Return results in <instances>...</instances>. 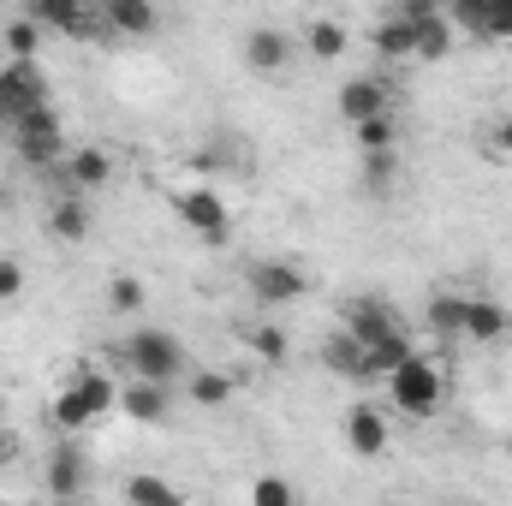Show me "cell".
<instances>
[{
    "label": "cell",
    "mask_w": 512,
    "mask_h": 506,
    "mask_svg": "<svg viewBox=\"0 0 512 506\" xmlns=\"http://www.w3.org/2000/svg\"><path fill=\"white\" fill-rule=\"evenodd\" d=\"M185 399L203 405V411H221V405H233V376H221V370H185Z\"/></svg>",
    "instance_id": "cell-23"
},
{
    "label": "cell",
    "mask_w": 512,
    "mask_h": 506,
    "mask_svg": "<svg viewBox=\"0 0 512 506\" xmlns=\"http://www.w3.org/2000/svg\"><path fill=\"white\" fill-rule=\"evenodd\" d=\"M322 370H328V376H340V381H364V340H358L346 322L322 340Z\"/></svg>",
    "instance_id": "cell-18"
},
{
    "label": "cell",
    "mask_w": 512,
    "mask_h": 506,
    "mask_svg": "<svg viewBox=\"0 0 512 506\" xmlns=\"http://www.w3.org/2000/svg\"><path fill=\"white\" fill-rule=\"evenodd\" d=\"M30 12H36L42 30H60V36H72V42H90V36L102 30V18L90 12V0H30Z\"/></svg>",
    "instance_id": "cell-11"
},
{
    "label": "cell",
    "mask_w": 512,
    "mask_h": 506,
    "mask_svg": "<svg viewBox=\"0 0 512 506\" xmlns=\"http://www.w3.org/2000/svg\"><path fill=\"white\" fill-rule=\"evenodd\" d=\"M245 66H251L256 78H280L286 66H292V42H286V30H274V24H262L245 36Z\"/></svg>",
    "instance_id": "cell-15"
},
{
    "label": "cell",
    "mask_w": 512,
    "mask_h": 506,
    "mask_svg": "<svg viewBox=\"0 0 512 506\" xmlns=\"http://www.w3.org/2000/svg\"><path fill=\"white\" fill-rule=\"evenodd\" d=\"M411 352H417V346H411V334H405V328H387L382 340H370V346H364V381H370V376H387V370H399Z\"/></svg>",
    "instance_id": "cell-22"
},
{
    "label": "cell",
    "mask_w": 512,
    "mask_h": 506,
    "mask_svg": "<svg viewBox=\"0 0 512 506\" xmlns=\"http://www.w3.org/2000/svg\"><path fill=\"white\" fill-rule=\"evenodd\" d=\"M42 489H48L54 501H78V495L90 489V465H84V453H78L72 441H60V447L48 453V477H42Z\"/></svg>",
    "instance_id": "cell-13"
},
{
    "label": "cell",
    "mask_w": 512,
    "mask_h": 506,
    "mask_svg": "<svg viewBox=\"0 0 512 506\" xmlns=\"http://www.w3.org/2000/svg\"><path fill=\"white\" fill-rule=\"evenodd\" d=\"M167 411H173V381L126 376V387H120V417L143 423V429H155V423H167Z\"/></svg>",
    "instance_id": "cell-9"
},
{
    "label": "cell",
    "mask_w": 512,
    "mask_h": 506,
    "mask_svg": "<svg viewBox=\"0 0 512 506\" xmlns=\"http://www.w3.org/2000/svg\"><path fill=\"white\" fill-rule=\"evenodd\" d=\"M334 108H340L346 126H358V120H370V114H387V108H393V90H387V78H376V72H352V78L340 84Z\"/></svg>",
    "instance_id": "cell-10"
},
{
    "label": "cell",
    "mask_w": 512,
    "mask_h": 506,
    "mask_svg": "<svg viewBox=\"0 0 512 506\" xmlns=\"http://www.w3.org/2000/svg\"><path fill=\"white\" fill-rule=\"evenodd\" d=\"M108 411H120V387L102 376V370H72V376L60 381V393L48 399V423L60 429V435H84L90 423H102Z\"/></svg>",
    "instance_id": "cell-1"
},
{
    "label": "cell",
    "mask_w": 512,
    "mask_h": 506,
    "mask_svg": "<svg viewBox=\"0 0 512 506\" xmlns=\"http://www.w3.org/2000/svg\"><path fill=\"white\" fill-rule=\"evenodd\" d=\"M245 346H251L268 370H280V364H286V352H292V340H286V328H280V322H251V328H245Z\"/></svg>",
    "instance_id": "cell-26"
},
{
    "label": "cell",
    "mask_w": 512,
    "mask_h": 506,
    "mask_svg": "<svg viewBox=\"0 0 512 506\" xmlns=\"http://www.w3.org/2000/svg\"><path fill=\"white\" fill-rule=\"evenodd\" d=\"M48 102V84H42V66L36 60H6L0 66V126H12L24 108Z\"/></svg>",
    "instance_id": "cell-8"
},
{
    "label": "cell",
    "mask_w": 512,
    "mask_h": 506,
    "mask_svg": "<svg viewBox=\"0 0 512 506\" xmlns=\"http://www.w3.org/2000/svg\"><path fill=\"white\" fill-rule=\"evenodd\" d=\"M251 501L256 506H292V501H298V489H292L286 477H256V483H251Z\"/></svg>",
    "instance_id": "cell-32"
},
{
    "label": "cell",
    "mask_w": 512,
    "mask_h": 506,
    "mask_svg": "<svg viewBox=\"0 0 512 506\" xmlns=\"http://www.w3.org/2000/svg\"><path fill=\"white\" fill-rule=\"evenodd\" d=\"M304 54H310L316 66H340V60L352 54V24H340V18H310V24H304Z\"/></svg>",
    "instance_id": "cell-16"
},
{
    "label": "cell",
    "mask_w": 512,
    "mask_h": 506,
    "mask_svg": "<svg viewBox=\"0 0 512 506\" xmlns=\"http://www.w3.org/2000/svg\"><path fill=\"white\" fill-rule=\"evenodd\" d=\"M126 501L137 506H179L185 501V489L179 483H167V477H126V489H120Z\"/></svg>",
    "instance_id": "cell-28"
},
{
    "label": "cell",
    "mask_w": 512,
    "mask_h": 506,
    "mask_svg": "<svg viewBox=\"0 0 512 506\" xmlns=\"http://www.w3.org/2000/svg\"><path fill=\"white\" fill-rule=\"evenodd\" d=\"M114 173H120V161H114V149H102V143H78V149H66V161L54 167V179H60V191H108L114 185Z\"/></svg>",
    "instance_id": "cell-6"
},
{
    "label": "cell",
    "mask_w": 512,
    "mask_h": 506,
    "mask_svg": "<svg viewBox=\"0 0 512 506\" xmlns=\"http://www.w3.org/2000/svg\"><path fill=\"white\" fill-rule=\"evenodd\" d=\"M102 30L126 36V42H143L161 30V0H102Z\"/></svg>",
    "instance_id": "cell-12"
},
{
    "label": "cell",
    "mask_w": 512,
    "mask_h": 506,
    "mask_svg": "<svg viewBox=\"0 0 512 506\" xmlns=\"http://www.w3.org/2000/svg\"><path fill=\"white\" fill-rule=\"evenodd\" d=\"M245 292H251L262 310H286L310 292V268L304 262H286V256H262L245 268Z\"/></svg>",
    "instance_id": "cell-5"
},
{
    "label": "cell",
    "mask_w": 512,
    "mask_h": 506,
    "mask_svg": "<svg viewBox=\"0 0 512 506\" xmlns=\"http://www.w3.org/2000/svg\"><path fill=\"white\" fill-rule=\"evenodd\" d=\"M465 304H471L465 292H435L429 310H423V322H429L441 340H459V334H465Z\"/></svg>",
    "instance_id": "cell-24"
},
{
    "label": "cell",
    "mask_w": 512,
    "mask_h": 506,
    "mask_svg": "<svg viewBox=\"0 0 512 506\" xmlns=\"http://www.w3.org/2000/svg\"><path fill=\"white\" fill-rule=\"evenodd\" d=\"M387 405L399 411V417H435L441 405H447V376H441V364L435 358H423V352H411L399 370H387Z\"/></svg>",
    "instance_id": "cell-3"
},
{
    "label": "cell",
    "mask_w": 512,
    "mask_h": 506,
    "mask_svg": "<svg viewBox=\"0 0 512 506\" xmlns=\"http://www.w3.org/2000/svg\"><path fill=\"white\" fill-rule=\"evenodd\" d=\"M6 459H12V435L0 429V465H6Z\"/></svg>",
    "instance_id": "cell-36"
},
{
    "label": "cell",
    "mask_w": 512,
    "mask_h": 506,
    "mask_svg": "<svg viewBox=\"0 0 512 506\" xmlns=\"http://www.w3.org/2000/svg\"><path fill=\"white\" fill-rule=\"evenodd\" d=\"M143 298H149V292H143L137 274H114V280H108V310H114V316H137Z\"/></svg>",
    "instance_id": "cell-31"
},
{
    "label": "cell",
    "mask_w": 512,
    "mask_h": 506,
    "mask_svg": "<svg viewBox=\"0 0 512 506\" xmlns=\"http://www.w3.org/2000/svg\"><path fill=\"white\" fill-rule=\"evenodd\" d=\"M512 334V310L501 298H471L465 304V334L459 340H471V346H501Z\"/></svg>",
    "instance_id": "cell-14"
},
{
    "label": "cell",
    "mask_w": 512,
    "mask_h": 506,
    "mask_svg": "<svg viewBox=\"0 0 512 506\" xmlns=\"http://www.w3.org/2000/svg\"><path fill=\"white\" fill-rule=\"evenodd\" d=\"M453 42H459V30H453V18H447V12H417V60H423V66L447 60V54H453Z\"/></svg>",
    "instance_id": "cell-21"
},
{
    "label": "cell",
    "mask_w": 512,
    "mask_h": 506,
    "mask_svg": "<svg viewBox=\"0 0 512 506\" xmlns=\"http://www.w3.org/2000/svg\"><path fill=\"white\" fill-rule=\"evenodd\" d=\"M399 12H411V18L417 12H447V0H399Z\"/></svg>",
    "instance_id": "cell-35"
},
{
    "label": "cell",
    "mask_w": 512,
    "mask_h": 506,
    "mask_svg": "<svg viewBox=\"0 0 512 506\" xmlns=\"http://www.w3.org/2000/svg\"><path fill=\"white\" fill-rule=\"evenodd\" d=\"M48 239H60V245H84V239H90V203H84V191L54 197V209H48Z\"/></svg>",
    "instance_id": "cell-19"
},
{
    "label": "cell",
    "mask_w": 512,
    "mask_h": 506,
    "mask_svg": "<svg viewBox=\"0 0 512 506\" xmlns=\"http://www.w3.org/2000/svg\"><path fill=\"white\" fill-rule=\"evenodd\" d=\"M24 286H30L24 262H18V256H0V304H18V298H24Z\"/></svg>",
    "instance_id": "cell-33"
},
{
    "label": "cell",
    "mask_w": 512,
    "mask_h": 506,
    "mask_svg": "<svg viewBox=\"0 0 512 506\" xmlns=\"http://www.w3.org/2000/svg\"><path fill=\"white\" fill-rule=\"evenodd\" d=\"M114 364L126 376H149V381H185L191 370V352L173 328H131L126 340L114 346Z\"/></svg>",
    "instance_id": "cell-2"
},
{
    "label": "cell",
    "mask_w": 512,
    "mask_h": 506,
    "mask_svg": "<svg viewBox=\"0 0 512 506\" xmlns=\"http://www.w3.org/2000/svg\"><path fill=\"white\" fill-rule=\"evenodd\" d=\"M340 441L352 447V459H382L387 441H393V423H387L382 405L352 399V405H346V417H340Z\"/></svg>",
    "instance_id": "cell-7"
},
{
    "label": "cell",
    "mask_w": 512,
    "mask_h": 506,
    "mask_svg": "<svg viewBox=\"0 0 512 506\" xmlns=\"http://www.w3.org/2000/svg\"><path fill=\"white\" fill-rule=\"evenodd\" d=\"M352 143H358L364 155H382V149H399V114L387 108V114H370V120H358V126H352Z\"/></svg>",
    "instance_id": "cell-25"
},
{
    "label": "cell",
    "mask_w": 512,
    "mask_h": 506,
    "mask_svg": "<svg viewBox=\"0 0 512 506\" xmlns=\"http://www.w3.org/2000/svg\"><path fill=\"white\" fill-rule=\"evenodd\" d=\"M167 203H173V215H179V227H185L191 239H203V245H227V233H233V209H227V197H221L215 185H179Z\"/></svg>",
    "instance_id": "cell-4"
},
{
    "label": "cell",
    "mask_w": 512,
    "mask_h": 506,
    "mask_svg": "<svg viewBox=\"0 0 512 506\" xmlns=\"http://www.w3.org/2000/svg\"><path fill=\"white\" fill-rule=\"evenodd\" d=\"M340 316H346V328H352V334H358L364 346H370V340H382L387 328H399V310H393L387 298H376V292H364V298H352V304H346Z\"/></svg>",
    "instance_id": "cell-17"
},
{
    "label": "cell",
    "mask_w": 512,
    "mask_h": 506,
    "mask_svg": "<svg viewBox=\"0 0 512 506\" xmlns=\"http://www.w3.org/2000/svg\"><path fill=\"white\" fill-rule=\"evenodd\" d=\"M507 459H512V435H507Z\"/></svg>",
    "instance_id": "cell-37"
},
{
    "label": "cell",
    "mask_w": 512,
    "mask_h": 506,
    "mask_svg": "<svg viewBox=\"0 0 512 506\" xmlns=\"http://www.w3.org/2000/svg\"><path fill=\"white\" fill-rule=\"evenodd\" d=\"M370 42H376V54H382V60H417V18L393 6L382 24L370 30Z\"/></svg>",
    "instance_id": "cell-20"
},
{
    "label": "cell",
    "mask_w": 512,
    "mask_h": 506,
    "mask_svg": "<svg viewBox=\"0 0 512 506\" xmlns=\"http://www.w3.org/2000/svg\"><path fill=\"white\" fill-rule=\"evenodd\" d=\"M12 149H18V161H30V167H60L66 161V131L60 137H12Z\"/></svg>",
    "instance_id": "cell-30"
},
{
    "label": "cell",
    "mask_w": 512,
    "mask_h": 506,
    "mask_svg": "<svg viewBox=\"0 0 512 506\" xmlns=\"http://www.w3.org/2000/svg\"><path fill=\"white\" fill-rule=\"evenodd\" d=\"M0 48H6V60H36V54H42V24H36V12H30V18H12V24L0 30Z\"/></svg>",
    "instance_id": "cell-27"
},
{
    "label": "cell",
    "mask_w": 512,
    "mask_h": 506,
    "mask_svg": "<svg viewBox=\"0 0 512 506\" xmlns=\"http://www.w3.org/2000/svg\"><path fill=\"white\" fill-rule=\"evenodd\" d=\"M489 149H495L501 161H512V114H507V120H495V137H489Z\"/></svg>",
    "instance_id": "cell-34"
},
{
    "label": "cell",
    "mask_w": 512,
    "mask_h": 506,
    "mask_svg": "<svg viewBox=\"0 0 512 506\" xmlns=\"http://www.w3.org/2000/svg\"><path fill=\"white\" fill-rule=\"evenodd\" d=\"M60 131H66V114L54 102H36V108H24L12 120V137H60Z\"/></svg>",
    "instance_id": "cell-29"
}]
</instances>
